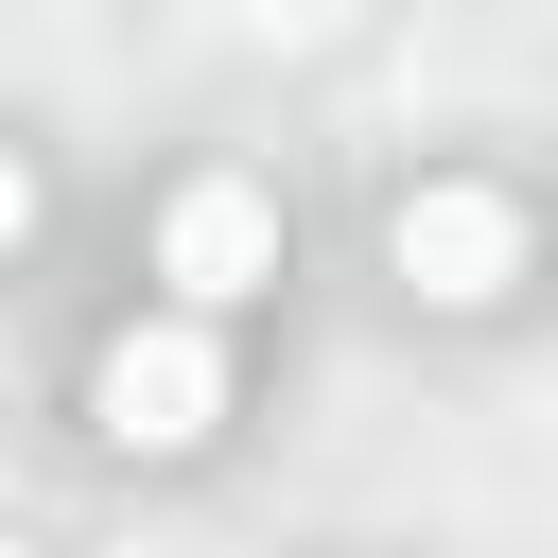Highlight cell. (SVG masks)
<instances>
[{
	"label": "cell",
	"mask_w": 558,
	"mask_h": 558,
	"mask_svg": "<svg viewBox=\"0 0 558 558\" xmlns=\"http://www.w3.org/2000/svg\"><path fill=\"white\" fill-rule=\"evenodd\" d=\"M87 418H105L122 453H192V436L227 418V331H209V314H122L105 366H87Z\"/></svg>",
	"instance_id": "1"
},
{
	"label": "cell",
	"mask_w": 558,
	"mask_h": 558,
	"mask_svg": "<svg viewBox=\"0 0 558 558\" xmlns=\"http://www.w3.org/2000/svg\"><path fill=\"white\" fill-rule=\"evenodd\" d=\"M384 244H401V279H418L436 314H488V296L523 279V209H506V192H471V174L401 192V227H384Z\"/></svg>",
	"instance_id": "2"
},
{
	"label": "cell",
	"mask_w": 558,
	"mask_h": 558,
	"mask_svg": "<svg viewBox=\"0 0 558 558\" xmlns=\"http://www.w3.org/2000/svg\"><path fill=\"white\" fill-rule=\"evenodd\" d=\"M157 279H174V314H227V296H262V279H279V209H262L244 174H192V192L157 209Z\"/></svg>",
	"instance_id": "3"
},
{
	"label": "cell",
	"mask_w": 558,
	"mask_h": 558,
	"mask_svg": "<svg viewBox=\"0 0 558 558\" xmlns=\"http://www.w3.org/2000/svg\"><path fill=\"white\" fill-rule=\"evenodd\" d=\"M17 227H35V174H17V157H0V244H17Z\"/></svg>",
	"instance_id": "4"
},
{
	"label": "cell",
	"mask_w": 558,
	"mask_h": 558,
	"mask_svg": "<svg viewBox=\"0 0 558 558\" xmlns=\"http://www.w3.org/2000/svg\"><path fill=\"white\" fill-rule=\"evenodd\" d=\"M0 558H17V541H0Z\"/></svg>",
	"instance_id": "5"
}]
</instances>
